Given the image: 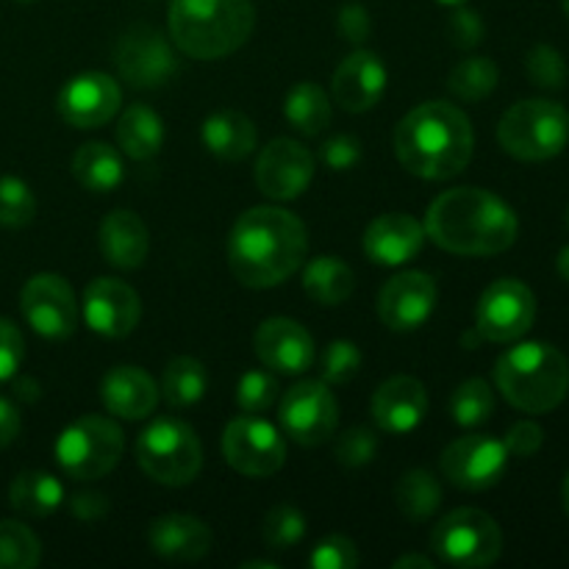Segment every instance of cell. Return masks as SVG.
Segmentation results:
<instances>
[{"label": "cell", "mask_w": 569, "mask_h": 569, "mask_svg": "<svg viewBox=\"0 0 569 569\" xmlns=\"http://www.w3.org/2000/svg\"><path fill=\"white\" fill-rule=\"evenodd\" d=\"M309 233L292 211L256 206L233 222L228 239V264L242 287L270 289L303 267Z\"/></svg>", "instance_id": "6da1fadb"}, {"label": "cell", "mask_w": 569, "mask_h": 569, "mask_svg": "<svg viewBox=\"0 0 569 569\" xmlns=\"http://www.w3.org/2000/svg\"><path fill=\"white\" fill-rule=\"evenodd\" d=\"M426 237L456 256H498L517 242L520 222L511 206L478 187L448 189L428 206Z\"/></svg>", "instance_id": "7a4b0ae2"}, {"label": "cell", "mask_w": 569, "mask_h": 569, "mask_svg": "<svg viewBox=\"0 0 569 569\" xmlns=\"http://www.w3.org/2000/svg\"><path fill=\"white\" fill-rule=\"evenodd\" d=\"M476 133L470 117L448 100H428L395 128V156L426 181H448L470 164Z\"/></svg>", "instance_id": "3957f363"}, {"label": "cell", "mask_w": 569, "mask_h": 569, "mask_svg": "<svg viewBox=\"0 0 569 569\" xmlns=\"http://www.w3.org/2000/svg\"><path fill=\"white\" fill-rule=\"evenodd\" d=\"M256 26L250 0H170L167 28L181 53L198 61L226 59L242 48Z\"/></svg>", "instance_id": "277c9868"}, {"label": "cell", "mask_w": 569, "mask_h": 569, "mask_svg": "<svg viewBox=\"0 0 569 569\" xmlns=\"http://www.w3.org/2000/svg\"><path fill=\"white\" fill-rule=\"evenodd\" d=\"M498 392L526 415H548L569 392V361L548 342H517L495 365Z\"/></svg>", "instance_id": "5b68a950"}, {"label": "cell", "mask_w": 569, "mask_h": 569, "mask_svg": "<svg viewBox=\"0 0 569 569\" xmlns=\"http://www.w3.org/2000/svg\"><path fill=\"white\" fill-rule=\"evenodd\" d=\"M498 142L520 161L556 159L569 142V111L556 100H520L500 117Z\"/></svg>", "instance_id": "8992f818"}, {"label": "cell", "mask_w": 569, "mask_h": 569, "mask_svg": "<svg viewBox=\"0 0 569 569\" xmlns=\"http://www.w3.org/2000/svg\"><path fill=\"white\" fill-rule=\"evenodd\" d=\"M137 461L144 476L161 487H187L203 467V445L192 426L161 417L139 433Z\"/></svg>", "instance_id": "52a82bcc"}, {"label": "cell", "mask_w": 569, "mask_h": 569, "mask_svg": "<svg viewBox=\"0 0 569 569\" xmlns=\"http://www.w3.org/2000/svg\"><path fill=\"white\" fill-rule=\"evenodd\" d=\"M126 450V437L114 420L100 415L78 417L56 439V461L76 481H94L114 470Z\"/></svg>", "instance_id": "ba28073f"}, {"label": "cell", "mask_w": 569, "mask_h": 569, "mask_svg": "<svg viewBox=\"0 0 569 569\" xmlns=\"http://www.w3.org/2000/svg\"><path fill=\"white\" fill-rule=\"evenodd\" d=\"M431 548L450 567H492L503 553V531L481 509H456L439 520Z\"/></svg>", "instance_id": "9c48e42d"}, {"label": "cell", "mask_w": 569, "mask_h": 569, "mask_svg": "<svg viewBox=\"0 0 569 569\" xmlns=\"http://www.w3.org/2000/svg\"><path fill=\"white\" fill-rule=\"evenodd\" d=\"M278 422L300 448H320L337 433L339 406L326 381H300L283 395Z\"/></svg>", "instance_id": "30bf717a"}, {"label": "cell", "mask_w": 569, "mask_h": 569, "mask_svg": "<svg viewBox=\"0 0 569 569\" xmlns=\"http://www.w3.org/2000/svg\"><path fill=\"white\" fill-rule=\"evenodd\" d=\"M533 320H537V298L517 278H500L478 300L476 331L487 342H517L531 331Z\"/></svg>", "instance_id": "8fae6325"}, {"label": "cell", "mask_w": 569, "mask_h": 569, "mask_svg": "<svg viewBox=\"0 0 569 569\" xmlns=\"http://www.w3.org/2000/svg\"><path fill=\"white\" fill-rule=\"evenodd\" d=\"M222 456L228 467L248 478L276 476L287 461V442L281 431L259 417H237L222 433Z\"/></svg>", "instance_id": "7c38bea8"}, {"label": "cell", "mask_w": 569, "mask_h": 569, "mask_svg": "<svg viewBox=\"0 0 569 569\" xmlns=\"http://www.w3.org/2000/svg\"><path fill=\"white\" fill-rule=\"evenodd\" d=\"M439 467L453 487L465 489V492H483L506 476L509 450L489 433H467L445 448Z\"/></svg>", "instance_id": "4fadbf2b"}, {"label": "cell", "mask_w": 569, "mask_h": 569, "mask_svg": "<svg viewBox=\"0 0 569 569\" xmlns=\"http://www.w3.org/2000/svg\"><path fill=\"white\" fill-rule=\"evenodd\" d=\"M117 70L133 89H156L178 72L172 42L153 26H131L117 42Z\"/></svg>", "instance_id": "5bb4252c"}, {"label": "cell", "mask_w": 569, "mask_h": 569, "mask_svg": "<svg viewBox=\"0 0 569 569\" xmlns=\"http://www.w3.org/2000/svg\"><path fill=\"white\" fill-rule=\"evenodd\" d=\"M20 309L28 326L44 339H67L78 328V300L67 278L39 272L28 278L20 292Z\"/></svg>", "instance_id": "9a60e30c"}, {"label": "cell", "mask_w": 569, "mask_h": 569, "mask_svg": "<svg viewBox=\"0 0 569 569\" xmlns=\"http://www.w3.org/2000/svg\"><path fill=\"white\" fill-rule=\"evenodd\" d=\"M122 89L106 72H81L61 87L56 109L72 128H100L120 114Z\"/></svg>", "instance_id": "2e32d148"}, {"label": "cell", "mask_w": 569, "mask_h": 569, "mask_svg": "<svg viewBox=\"0 0 569 569\" xmlns=\"http://www.w3.org/2000/svg\"><path fill=\"white\" fill-rule=\"evenodd\" d=\"M437 298L439 287L433 276L420 270L398 272L383 283L381 295H378V315H381L383 326L392 331H417L431 320Z\"/></svg>", "instance_id": "e0dca14e"}, {"label": "cell", "mask_w": 569, "mask_h": 569, "mask_svg": "<svg viewBox=\"0 0 569 569\" xmlns=\"http://www.w3.org/2000/svg\"><path fill=\"white\" fill-rule=\"evenodd\" d=\"M315 178V156L298 139H272L256 161V187L270 200H295Z\"/></svg>", "instance_id": "ac0fdd59"}, {"label": "cell", "mask_w": 569, "mask_h": 569, "mask_svg": "<svg viewBox=\"0 0 569 569\" xmlns=\"http://www.w3.org/2000/svg\"><path fill=\"white\" fill-rule=\"evenodd\" d=\"M83 320L100 337L122 339L142 320V300L120 278H94L83 292Z\"/></svg>", "instance_id": "d6986e66"}, {"label": "cell", "mask_w": 569, "mask_h": 569, "mask_svg": "<svg viewBox=\"0 0 569 569\" xmlns=\"http://www.w3.org/2000/svg\"><path fill=\"white\" fill-rule=\"evenodd\" d=\"M256 356L267 370H276L281 376H300L315 361V339L289 317H270L259 326L253 337Z\"/></svg>", "instance_id": "ffe728a7"}, {"label": "cell", "mask_w": 569, "mask_h": 569, "mask_svg": "<svg viewBox=\"0 0 569 569\" xmlns=\"http://www.w3.org/2000/svg\"><path fill=\"white\" fill-rule=\"evenodd\" d=\"M389 83L387 64L372 50H356L333 72V100L345 111H370L383 98Z\"/></svg>", "instance_id": "44dd1931"}, {"label": "cell", "mask_w": 569, "mask_h": 569, "mask_svg": "<svg viewBox=\"0 0 569 569\" xmlns=\"http://www.w3.org/2000/svg\"><path fill=\"white\" fill-rule=\"evenodd\" d=\"M372 420L387 433H411L428 415L426 383L415 376H395L372 395Z\"/></svg>", "instance_id": "7402d4cb"}, {"label": "cell", "mask_w": 569, "mask_h": 569, "mask_svg": "<svg viewBox=\"0 0 569 569\" xmlns=\"http://www.w3.org/2000/svg\"><path fill=\"white\" fill-rule=\"evenodd\" d=\"M426 244V228L411 214L392 211L372 220L365 231L367 259L381 267H400L415 259Z\"/></svg>", "instance_id": "603a6c76"}, {"label": "cell", "mask_w": 569, "mask_h": 569, "mask_svg": "<svg viewBox=\"0 0 569 569\" xmlns=\"http://www.w3.org/2000/svg\"><path fill=\"white\" fill-rule=\"evenodd\" d=\"M100 400L109 409V415L120 417V420H144L156 411L159 387L142 367L122 365L103 376Z\"/></svg>", "instance_id": "cb8c5ba5"}, {"label": "cell", "mask_w": 569, "mask_h": 569, "mask_svg": "<svg viewBox=\"0 0 569 569\" xmlns=\"http://www.w3.org/2000/svg\"><path fill=\"white\" fill-rule=\"evenodd\" d=\"M148 545L167 561H200L209 556L214 533L192 515H164L150 522Z\"/></svg>", "instance_id": "d4e9b609"}, {"label": "cell", "mask_w": 569, "mask_h": 569, "mask_svg": "<svg viewBox=\"0 0 569 569\" xmlns=\"http://www.w3.org/2000/svg\"><path fill=\"white\" fill-rule=\"evenodd\" d=\"M150 250V233L142 217L128 209H114L100 222V253L117 270H137Z\"/></svg>", "instance_id": "484cf974"}, {"label": "cell", "mask_w": 569, "mask_h": 569, "mask_svg": "<svg viewBox=\"0 0 569 569\" xmlns=\"http://www.w3.org/2000/svg\"><path fill=\"white\" fill-rule=\"evenodd\" d=\"M206 150L222 161H242L256 148V126L242 111H217L200 128Z\"/></svg>", "instance_id": "4316f807"}, {"label": "cell", "mask_w": 569, "mask_h": 569, "mask_svg": "<svg viewBox=\"0 0 569 569\" xmlns=\"http://www.w3.org/2000/svg\"><path fill=\"white\" fill-rule=\"evenodd\" d=\"M164 122L150 106H128L117 122V142L120 150L133 161H150L164 148Z\"/></svg>", "instance_id": "83f0119b"}, {"label": "cell", "mask_w": 569, "mask_h": 569, "mask_svg": "<svg viewBox=\"0 0 569 569\" xmlns=\"http://www.w3.org/2000/svg\"><path fill=\"white\" fill-rule=\"evenodd\" d=\"M72 176L83 189L94 194L114 192L126 178V164H122L120 150L106 142H87L72 156Z\"/></svg>", "instance_id": "f1b7e54d"}, {"label": "cell", "mask_w": 569, "mask_h": 569, "mask_svg": "<svg viewBox=\"0 0 569 569\" xmlns=\"http://www.w3.org/2000/svg\"><path fill=\"white\" fill-rule=\"evenodd\" d=\"M353 270L339 256H317L303 270V289L322 306H339L353 295Z\"/></svg>", "instance_id": "f546056e"}, {"label": "cell", "mask_w": 569, "mask_h": 569, "mask_svg": "<svg viewBox=\"0 0 569 569\" xmlns=\"http://www.w3.org/2000/svg\"><path fill=\"white\" fill-rule=\"evenodd\" d=\"M283 117L295 131L306 133V137H317L331 122V100L328 92L315 81H300L289 89L287 100H283Z\"/></svg>", "instance_id": "4dcf8cb0"}, {"label": "cell", "mask_w": 569, "mask_h": 569, "mask_svg": "<svg viewBox=\"0 0 569 569\" xmlns=\"http://www.w3.org/2000/svg\"><path fill=\"white\" fill-rule=\"evenodd\" d=\"M11 506L26 517H48L64 503V487L56 476L39 470H26L11 481Z\"/></svg>", "instance_id": "1f68e13d"}, {"label": "cell", "mask_w": 569, "mask_h": 569, "mask_svg": "<svg viewBox=\"0 0 569 569\" xmlns=\"http://www.w3.org/2000/svg\"><path fill=\"white\" fill-rule=\"evenodd\" d=\"M206 389H209V372H206L203 361L192 359V356H178L167 365L161 395L172 409H189V406L200 403Z\"/></svg>", "instance_id": "d6a6232c"}, {"label": "cell", "mask_w": 569, "mask_h": 569, "mask_svg": "<svg viewBox=\"0 0 569 569\" xmlns=\"http://www.w3.org/2000/svg\"><path fill=\"white\" fill-rule=\"evenodd\" d=\"M395 503L409 520H428L442 506V487L428 470H409L395 487Z\"/></svg>", "instance_id": "836d02e7"}, {"label": "cell", "mask_w": 569, "mask_h": 569, "mask_svg": "<svg viewBox=\"0 0 569 569\" xmlns=\"http://www.w3.org/2000/svg\"><path fill=\"white\" fill-rule=\"evenodd\" d=\"M500 81V70L489 56H470V59H461L459 64L450 70L448 89L459 100L467 103H478V100L489 98L495 92Z\"/></svg>", "instance_id": "e575fe53"}, {"label": "cell", "mask_w": 569, "mask_h": 569, "mask_svg": "<svg viewBox=\"0 0 569 569\" xmlns=\"http://www.w3.org/2000/svg\"><path fill=\"white\" fill-rule=\"evenodd\" d=\"M495 415V392L483 378H470L461 383L450 398V417L456 426L476 428L483 426Z\"/></svg>", "instance_id": "d590c367"}, {"label": "cell", "mask_w": 569, "mask_h": 569, "mask_svg": "<svg viewBox=\"0 0 569 569\" xmlns=\"http://www.w3.org/2000/svg\"><path fill=\"white\" fill-rule=\"evenodd\" d=\"M42 559V542L17 520L0 522V569H33Z\"/></svg>", "instance_id": "8d00e7d4"}, {"label": "cell", "mask_w": 569, "mask_h": 569, "mask_svg": "<svg viewBox=\"0 0 569 569\" xmlns=\"http://www.w3.org/2000/svg\"><path fill=\"white\" fill-rule=\"evenodd\" d=\"M261 537L270 550H292L306 537V515L292 503H278L261 522Z\"/></svg>", "instance_id": "74e56055"}, {"label": "cell", "mask_w": 569, "mask_h": 569, "mask_svg": "<svg viewBox=\"0 0 569 569\" xmlns=\"http://www.w3.org/2000/svg\"><path fill=\"white\" fill-rule=\"evenodd\" d=\"M37 217V198L31 187L14 176L0 178V226L26 228Z\"/></svg>", "instance_id": "f35d334b"}, {"label": "cell", "mask_w": 569, "mask_h": 569, "mask_svg": "<svg viewBox=\"0 0 569 569\" xmlns=\"http://www.w3.org/2000/svg\"><path fill=\"white\" fill-rule=\"evenodd\" d=\"M361 370V350L350 339H333L320 356V381L342 387Z\"/></svg>", "instance_id": "ab89813d"}, {"label": "cell", "mask_w": 569, "mask_h": 569, "mask_svg": "<svg viewBox=\"0 0 569 569\" xmlns=\"http://www.w3.org/2000/svg\"><path fill=\"white\" fill-rule=\"evenodd\" d=\"M278 381L276 376L264 370H248L237 383V406L244 415H261L278 400Z\"/></svg>", "instance_id": "60d3db41"}, {"label": "cell", "mask_w": 569, "mask_h": 569, "mask_svg": "<svg viewBox=\"0 0 569 569\" xmlns=\"http://www.w3.org/2000/svg\"><path fill=\"white\" fill-rule=\"evenodd\" d=\"M526 72L533 87L539 89H561L567 83V61L550 44H537L526 56Z\"/></svg>", "instance_id": "b9f144b4"}, {"label": "cell", "mask_w": 569, "mask_h": 569, "mask_svg": "<svg viewBox=\"0 0 569 569\" xmlns=\"http://www.w3.org/2000/svg\"><path fill=\"white\" fill-rule=\"evenodd\" d=\"M378 453V437L365 426H356L350 431H345L342 437L337 439V448H333V456L342 467H365L376 459Z\"/></svg>", "instance_id": "7bdbcfd3"}, {"label": "cell", "mask_w": 569, "mask_h": 569, "mask_svg": "<svg viewBox=\"0 0 569 569\" xmlns=\"http://www.w3.org/2000/svg\"><path fill=\"white\" fill-rule=\"evenodd\" d=\"M359 550L353 539L348 537H328L311 550L309 567L311 569H356L359 567Z\"/></svg>", "instance_id": "ee69618b"}, {"label": "cell", "mask_w": 569, "mask_h": 569, "mask_svg": "<svg viewBox=\"0 0 569 569\" xmlns=\"http://www.w3.org/2000/svg\"><path fill=\"white\" fill-rule=\"evenodd\" d=\"M483 33H487V26H483L481 14L476 9H467V3L456 6L448 20L450 42L461 50H472L476 44H481Z\"/></svg>", "instance_id": "f6af8a7d"}, {"label": "cell", "mask_w": 569, "mask_h": 569, "mask_svg": "<svg viewBox=\"0 0 569 569\" xmlns=\"http://www.w3.org/2000/svg\"><path fill=\"white\" fill-rule=\"evenodd\" d=\"M320 159L322 164L331 167L333 172L353 170L361 161V142L356 137H350V133H337V137H331L328 142H322Z\"/></svg>", "instance_id": "bcb514c9"}, {"label": "cell", "mask_w": 569, "mask_h": 569, "mask_svg": "<svg viewBox=\"0 0 569 569\" xmlns=\"http://www.w3.org/2000/svg\"><path fill=\"white\" fill-rule=\"evenodd\" d=\"M22 356H26V339H22L20 328L0 317V381H9L17 376Z\"/></svg>", "instance_id": "7dc6e473"}, {"label": "cell", "mask_w": 569, "mask_h": 569, "mask_svg": "<svg viewBox=\"0 0 569 569\" xmlns=\"http://www.w3.org/2000/svg\"><path fill=\"white\" fill-rule=\"evenodd\" d=\"M503 445H506V450H509V456H517V459H528V456H533L545 445L542 426H539V422H533V420L515 422V426L509 428V433H506Z\"/></svg>", "instance_id": "c3c4849f"}, {"label": "cell", "mask_w": 569, "mask_h": 569, "mask_svg": "<svg viewBox=\"0 0 569 569\" xmlns=\"http://www.w3.org/2000/svg\"><path fill=\"white\" fill-rule=\"evenodd\" d=\"M337 28L339 33H342V39H348V42L353 44H365L372 33L370 11L361 3H345L342 9H339Z\"/></svg>", "instance_id": "681fc988"}, {"label": "cell", "mask_w": 569, "mask_h": 569, "mask_svg": "<svg viewBox=\"0 0 569 569\" xmlns=\"http://www.w3.org/2000/svg\"><path fill=\"white\" fill-rule=\"evenodd\" d=\"M72 515L83 522H98L100 517L109 515V498L100 492H78L70 503Z\"/></svg>", "instance_id": "f907efd6"}, {"label": "cell", "mask_w": 569, "mask_h": 569, "mask_svg": "<svg viewBox=\"0 0 569 569\" xmlns=\"http://www.w3.org/2000/svg\"><path fill=\"white\" fill-rule=\"evenodd\" d=\"M20 411L11 400L0 398V448H9L20 437Z\"/></svg>", "instance_id": "816d5d0a"}, {"label": "cell", "mask_w": 569, "mask_h": 569, "mask_svg": "<svg viewBox=\"0 0 569 569\" xmlns=\"http://www.w3.org/2000/svg\"><path fill=\"white\" fill-rule=\"evenodd\" d=\"M406 567H422V569H433V561L426 559V556H400L395 559V569H406Z\"/></svg>", "instance_id": "f5cc1de1"}, {"label": "cell", "mask_w": 569, "mask_h": 569, "mask_svg": "<svg viewBox=\"0 0 569 569\" xmlns=\"http://www.w3.org/2000/svg\"><path fill=\"white\" fill-rule=\"evenodd\" d=\"M556 270H559V276L569 283V244H567V248L559 250V259H556Z\"/></svg>", "instance_id": "db71d44e"}, {"label": "cell", "mask_w": 569, "mask_h": 569, "mask_svg": "<svg viewBox=\"0 0 569 569\" xmlns=\"http://www.w3.org/2000/svg\"><path fill=\"white\" fill-rule=\"evenodd\" d=\"M276 567H278L276 561H261V559L244 561V565H242V569H276Z\"/></svg>", "instance_id": "11a10c76"}, {"label": "cell", "mask_w": 569, "mask_h": 569, "mask_svg": "<svg viewBox=\"0 0 569 569\" xmlns=\"http://www.w3.org/2000/svg\"><path fill=\"white\" fill-rule=\"evenodd\" d=\"M561 503H565V511L569 515V472L565 478V487H561Z\"/></svg>", "instance_id": "9f6ffc18"}, {"label": "cell", "mask_w": 569, "mask_h": 569, "mask_svg": "<svg viewBox=\"0 0 569 569\" xmlns=\"http://www.w3.org/2000/svg\"><path fill=\"white\" fill-rule=\"evenodd\" d=\"M437 3H442V6H450V9H456V6H465L467 0H437Z\"/></svg>", "instance_id": "6f0895ef"}, {"label": "cell", "mask_w": 569, "mask_h": 569, "mask_svg": "<svg viewBox=\"0 0 569 569\" xmlns=\"http://www.w3.org/2000/svg\"><path fill=\"white\" fill-rule=\"evenodd\" d=\"M561 6H565V14H567V20H569V0H561Z\"/></svg>", "instance_id": "680465c9"}, {"label": "cell", "mask_w": 569, "mask_h": 569, "mask_svg": "<svg viewBox=\"0 0 569 569\" xmlns=\"http://www.w3.org/2000/svg\"><path fill=\"white\" fill-rule=\"evenodd\" d=\"M20 3H33V0H20Z\"/></svg>", "instance_id": "91938a15"}, {"label": "cell", "mask_w": 569, "mask_h": 569, "mask_svg": "<svg viewBox=\"0 0 569 569\" xmlns=\"http://www.w3.org/2000/svg\"><path fill=\"white\" fill-rule=\"evenodd\" d=\"M567 222H569V211H567Z\"/></svg>", "instance_id": "94428289"}]
</instances>
